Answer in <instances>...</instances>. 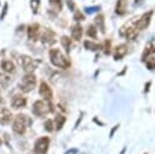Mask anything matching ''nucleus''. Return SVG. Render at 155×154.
<instances>
[{
  "mask_svg": "<svg viewBox=\"0 0 155 154\" xmlns=\"http://www.w3.org/2000/svg\"><path fill=\"white\" fill-rule=\"evenodd\" d=\"M48 57L51 63L54 67L63 68V69H67L70 67V61L59 51V49H51L48 52Z\"/></svg>",
  "mask_w": 155,
  "mask_h": 154,
  "instance_id": "obj_1",
  "label": "nucleus"
},
{
  "mask_svg": "<svg viewBox=\"0 0 155 154\" xmlns=\"http://www.w3.org/2000/svg\"><path fill=\"white\" fill-rule=\"evenodd\" d=\"M52 112H53V107H52L51 101L39 99V101H35L33 104V113L38 116H44Z\"/></svg>",
  "mask_w": 155,
  "mask_h": 154,
  "instance_id": "obj_2",
  "label": "nucleus"
},
{
  "mask_svg": "<svg viewBox=\"0 0 155 154\" xmlns=\"http://www.w3.org/2000/svg\"><path fill=\"white\" fill-rule=\"evenodd\" d=\"M28 124H31V120L29 118H27V115H24V114H18V115H16V118L13 120L12 130L17 135H23L27 130Z\"/></svg>",
  "mask_w": 155,
  "mask_h": 154,
  "instance_id": "obj_3",
  "label": "nucleus"
},
{
  "mask_svg": "<svg viewBox=\"0 0 155 154\" xmlns=\"http://www.w3.org/2000/svg\"><path fill=\"white\" fill-rule=\"evenodd\" d=\"M36 86V76L33 73H27L19 81V89L23 92H30Z\"/></svg>",
  "mask_w": 155,
  "mask_h": 154,
  "instance_id": "obj_4",
  "label": "nucleus"
},
{
  "mask_svg": "<svg viewBox=\"0 0 155 154\" xmlns=\"http://www.w3.org/2000/svg\"><path fill=\"white\" fill-rule=\"evenodd\" d=\"M137 28H136V23H134V21L133 22H131V23H126L125 25H122L121 28H120V35L121 36H124V38H126L127 40H134L136 38H137Z\"/></svg>",
  "mask_w": 155,
  "mask_h": 154,
  "instance_id": "obj_5",
  "label": "nucleus"
},
{
  "mask_svg": "<svg viewBox=\"0 0 155 154\" xmlns=\"http://www.w3.org/2000/svg\"><path fill=\"white\" fill-rule=\"evenodd\" d=\"M19 58H21V63H22V67H23L25 73H33L38 68V65L40 64L39 59H35V58L29 57L27 55H22Z\"/></svg>",
  "mask_w": 155,
  "mask_h": 154,
  "instance_id": "obj_6",
  "label": "nucleus"
},
{
  "mask_svg": "<svg viewBox=\"0 0 155 154\" xmlns=\"http://www.w3.org/2000/svg\"><path fill=\"white\" fill-rule=\"evenodd\" d=\"M48 146H50V138L47 136L40 137L36 139V142L34 144V153L35 154H46L48 150Z\"/></svg>",
  "mask_w": 155,
  "mask_h": 154,
  "instance_id": "obj_7",
  "label": "nucleus"
},
{
  "mask_svg": "<svg viewBox=\"0 0 155 154\" xmlns=\"http://www.w3.org/2000/svg\"><path fill=\"white\" fill-rule=\"evenodd\" d=\"M153 13H154L153 10H150V11H148V12H144V13L139 17L138 21H134V23H136V28H137L138 30H144V29H147L148 25L150 24Z\"/></svg>",
  "mask_w": 155,
  "mask_h": 154,
  "instance_id": "obj_8",
  "label": "nucleus"
},
{
  "mask_svg": "<svg viewBox=\"0 0 155 154\" xmlns=\"http://www.w3.org/2000/svg\"><path fill=\"white\" fill-rule=\"evenodd\" d=\"M39 95H40L44 99H47V101H51V99H52L53 93H52V90H51V87L47 85L46 81H41V82H40Z\"/></svg>",
  "mask_w": 155,
  "mask_h": 154,
  "instance_id": "obj_9",
  "label": "nucleus"
},
{
  "mask_svg": "<svg viewBox=\"0 0 155 154\" xmlns=\"http://www.w3.org/2000/svg\"><path fill=\"white\" fill-rule=\"evenodd\" d=\"M27 33H28V38L29 40L31 41H36L39 39V34H40V25L38 23H34V24H30L27 29Z\"/></svg>",
  "mask_w": 155,
  "mask_h": 154,
  "instance_id": "obj_10",
  "label": "nucleus"
},
{
  "mask_svg": "<svg viewBox=\"0 0 155 154\" xmlns=\"http://www.w3.org/2000/svg\"><path fill=\"white\" fill-rule=\"evenodd\" d=\"M41 41L46 45H52L56 42V35L54 32H52L51 29H46L44 30L42 35H41Z\"/></svg>",
  "mask_w": 155,
  "mask_h": 154,
  "instance_id": "obj_11",
  "label": "nucleus"
},
{
  "mask_svg": "<svg viewBox=\"0 0 155 154\" xmlns=\"http://www.w3.org/2000/svg\"><path fill=\"white\" fill-rule=\"evenodd\" d=\"M12 119V113L10 109L0 107V124L1 125H7L8 122H11Z\"/></svg>",
  "mask_w": 155,
  "mask_h": 154,
  "instance_id": "obj_12",
  "label": "nucleus"
},
{
  "mask_svg": "<svg viewBox=\"0 0 155 154\" xmlns=\"http://www.w3.org/2000/svg\"><path fill=\"white\" fill-rule=\"evenodd\" d=\"M25 104H27V99H25V97H23L21 95H15L11 99V105L15 109L23 108V107H25Z\"/></svg>",
  "mask_w": 155,
  "mask_h": 154,
  "instance_id": "obj_13",
  "label": "nucleus"
},
{
  "mask_svg": "<svg viewBox=\"0 0 155 154\" xmlns=\"http://www.w3.org/2000/svg\"><path fill=\"white\" fill-rule=\"evenodd\" d=\"M127 45L126 44H121L115 49V53H114V59L115 61H120L125 57V55L127 53Z\"/></svg>",
  "mask_w": 155,
  "mask_h": 154,
  "instance_id": "obj_14",
  "label": "nucleus"
},
{
  "mask_svg": "<svg viewBox=\"0 0 155 154\" xmlns=\"http://www.w3.org/2000/svg\"><path fill=\"white\" fill-rule=\"evenodd\" d=\"M70 32H71V38H73L74 40H80L81 36H82V33H84V32H82V27H81L79 23L74 24V25L71 27Z\"/></svg>",
  "mask_w": 155,
  "mask_h": 154,
  "instance_id": "obj_15",
  "label": "nucleus"
},
{
  "mask_svg": "<svg viewBox=\"0 0 155 154\" xmlns=\"http://www.w3.org/2000/svg\"><path fill=\"white\" fill-rule=\"evenodd\" d=\"M126 8H127V0H117V1H116L115 12H116L119 16H122V15H125V12H126Z\"/></svg>",
  "mask_w": 155,
  "mask_h": 154,
  "instance_id": "obj_16",
  "label": "nucleus"
},
{
  "mask_svg": "<svg viewBox=\"0 0 155 154\" xmlns=\"http://www.w3.org/2000/svg\"><path fill=\"white\" fill-rule=\"evenodd\" d=\"M0 67L5 73H13L16 70V67H15L13 62H11V61H2Z\"/></svg>",
  "mask_w": 155,
  "mask_h": 154,
  "instance_id": "obj_17",
  "label": "nucleus"
},
{
  "mask_svg": "<svg viewBox=\"0 0 155 154\" xmlns=\"http://www.w3.org/2000/svg\"><path fill=\"white\" fill-rule=\"evenodd\" d=\"M155 53V46L151 44V42H149L147 46H145V50L143 51V55H142V61L144 62L148 57H150L151 55H154Z\"/></svg>",
  "mask_w": 155,
  "mask_h": 154,
  "instance_id": "obj_18",
  "label": "nucleus"
},
{
  "mask_svg": "<svg viewBox=\"0 0 155 154\" xmlns=\"http://www.w3.org/2000/svg\"><path fill=\"white\" fill-rule=\"evenodd\" d=\"M94 22H96V25L97 28L104 34L105 33V23H104V16L103 15H98L96 18H94Z\"/></svg>",
  "mask_w": 155,
  "mask_h": 154,
  "instance_id": "obj_19",
  "label": "nucleus"
},
{
  "mask_svg": "<svg viewBox=\"0 0 155 154\" xmlns=\"http://www.w3.org/2000/svg\"><path fill=\"white\" fill-rule=\"evenodd\" d=\"M61 44H62L63 49L65 50V52L69 53V51H70V46H71V40H70L67 35H63V36L61 38Z\"/></svg>",
  "mask_w": 155,
  "mask_h": 154,
  "instance_id": "obj_20",
  "label": "nucleus"
},
{
  "mask_svg": "<svg viewBox=\"0 0 155 154\" xmlns=\"http://www.w3.org/2000/svg\"><path fill=\"white\" fill-rule=\"evenodd\" d=\"M84 46H85L86 50H90V51H97L98 49H101V46H99L98 44H96V42H93V41H91V40L84 41Z\"/></svg>",
  "mask_w": 155,
  "mask_h": 154,
  "instance_id": "obj_21",
  "label": "nucleus"
},
{
  "mask_svg": "<svg viewBox=\"0 0 155 154\" xmlns=\"http://www.w3.org/2000/svg\"><path fill=\"white\" fill-rule=\"evenodd\" d=\"M64 122H65V116H63V115H57L56 119H54V129L59 131V130L63 127Z\"/></svg>",
  "mask_w": 155,
  "mask_h": 154,
  "instance_id": "obj_22",
  "label": "nucleus"
},
{
  "mask_svg": "<svg viewBox=\"0 0 155 154\" xmlns=\"http://www.w3.org/2000/svg\"><path fill=\"white\" fill-rule=\"evenodd\" d=\"M48 4L56 10V11H61L63 7V2L62 0H48Z\"/></svg>",
  "mask_w": 155,
  "mask_h": 154,
  "instance_id": "obj_23",
  "label": "nucleus"
},
{
  "mask_svg": "<svg viewBox=\"0 0 155 154\" xmlns=\"http://www.w3.org/2000/svg\"><path fill=\"white\" fill-rule=\"evenodd\" d=\"M86 34H87V36H90V38H96L97 36V28L93 25V24H90L88 27H87V30H86Z\"/></svg>",
  "mask_w": 155,
  "mask_h": 154,
  "instance_id": "obj_24",
  "label": "nucleus"
},
{
  "mask_svg": "<svg viewBox=\"0 0 155 154\" xmlns=\"http://www.w3.org/2000/svg\"><path fill=\"white\" fill-rule=\"evenodd\" d=\"M10 81H11V79H10L8 75L0 73V85H1L2 87H6V86L10 84Z\"/></svg>",
  "mask_w": 155,
  "mask_h": 154,
  "instance_id": "obj_25",
  "label": "nucleus"
},
{
  "mask_svg": "<svg viewBox=\"0 0 155 154\" xmlns=\"http://www.w3.org/2000/svg\"><path fill=\"white\" fill-rule=\"evenodd\" d=\"M40 2H41V0H30V8H31L33 13H38Z\"/></svg>",
  "mask_w": 155,
  "mask_h": 154,
  "instance_id": "obj_26",
  "label": "nucleus"
},
{
  "mask_svg": "<svg viewBox=\"0 0 155 154\" xmlns=\"http://www.w3.org/2000/svg\"><path fill=\"white\" fill-rule=\"evenodd\" d=\"M144 62H145V65H147L148 69H150V70L155 69V58L154 57H148Z\"/></svg>",
  "mask_w": 155,
  "mask_h": 154,
  "instance_id": "obj_27",
  "label": "nucleus"
},
{
  "mask_svg": "<svg viewBox=\"0 0 155 154\" xmlns=\"http://www.w3.org/2000/svg\"><path fill=\"white\" fill-rule=\"evenodd\" d=\"M44 126H45V130L47 131V132H51V131H53V121L51 120V119H47L46 121H45V124H44Z\"/></svg>",
  "mask_w": 155,
  "mask_h": 154,
  "instance_id": "obj_28",
  "label": "nucleus"
},
{
  "mask_svg": "<svg viewBox=\"0 0 155 154\" xmlns=\"http://www.w3.org/2000/svg\"><path fill=\"white\" fill-rule=\"evenodd\" d=\"M99 8H101V6H91V7H86L85 11H86V13L91 15V13H93V12H97Z\"/></svg>",
  "mask_w": 155,
  "mask_h": 154,
  "instance_id": "obj_29",
  "label": "nucleus"
},
{
  "mask_svg": "<svg viewBox=\"0 0 155 154\" xmlns=\"http://www.w3.org/2000/svg\"><path fill=\"white\" fill-rule=\"evenodd\" d=\"M84 19H85V16L80 11H76L74 13V21H84Z\"/></svg>",
  "mask_w": 155,
  "mask_h": 154,
  "instance_id": "obj_30",
  "label": "nucleus"
},
{
  "mask_svg": "<svg viewBox=\"0 0 155 154\" xmlns=\"http://www.w3.org/2000/svg\"><path fill=\"white\" fill-rule=\"evenodd\" d=\"M110 52V41L109 40H105L104 41V53L105 55H109Z\"/></svg>",
  "mask_w": 155,
  "mask_h": 154,
  "instance_id": "obj_31",
  "label": "nucleus"
},
{
  "mask_svg": "<svg viewBox=\"0 0 155 154\" xmlns=\"http://www.w3.org/2000/svg\"><path fill=\"white\" fill-rule=\"evenodd\" d=\"M6 12H7V4H5V5H4V8H2V13L0 15V18H1V19H4V17H5Z\"/></svg>",
  "mask_w": 155,
  "mask_h": 154,
  "instance_id": "obj_32",
  "label": "nucleus"
},
{
  "mask_svg": "<svg viewBox=\"0 0 155 154\" xmlns=\"http://www.w3.org/2000/svg\"><path fill=\"white\" fill-rule=\"evenodd\" d=\"M67 5H68V7H69L71 11L74 10V2H73L71 0H67Z\"/></svg>",
  "mask_w": 155,
  "mask_h": 154,
  "instance_id": "obj_33",
  "label": "nucleus"
},
{
  "mask_svg": "<svg viewBox=\"0 0 155 154\" xmlns=\"http://www.w3.org/2000/svg\"><path fill=\"white\" fill-rule=\"evenodd\" d=\"M76 153H78V149H75V148H71L68 152H65V154H76Z\"/></svg>",
  "mask_w": 155,
  "mask_h": 154,
  "instance_id": "obj_34",
  "label": "nucleus"
},
{
  "mask_svg": "<svg viewBox=\"0 0 155 154\" xmlns=\"http://www.w3.org/2000/svg\"><path fill=\"white\" fill-rule=\"evenodd\" d=\"M143 2V0H134V6H138V5H140Z\"/></svg>",
  "mask_w": 155,
  "mask_h": 154,
  "instance_id": "obj_35",
  "label": "nucleus"
},
{
  "mask_svg": "<svg viewBox=\"0 0 155 154\" xmlns=\"http://www.w3.org/2000/svg\"><path fill=\"white\" fill-rule=\"evenodd\" d=\"M117 127H119V125H116V126H115V127H114V129H113V130H111V132H110V137H111V136H113V135H114V132H115V130H116V129H117Z\"/></svg>",
  "mask_w": 155,
  "mask_h": 154,
  "instance_id": "obj_36",
  "label": "nucleus"
},
{
  "mask_svg": "<svg viewBox=\"0 0 155 154\" xmlns=\"http://www.w3.org/2000/svg\"><path fill=\"white\" fill-rule=\"evenodd\" d=\"M149 86H150V82H148V85H145V91L149 90Z\"/></svg>",
  "mask_w": 155,
  "mask_h": 154,
  "instance_id": "obj_37",
  "label": "nucleus"
},
{
  "mask_svg": "<svg viewBox=\"0 0 155 154\" xmlns=\"http://www.w3.org/2000/svg\"><path fill=\"white\" fill-rule=\"evenodd\" d=\"M2 103H4V99H2V98H1V96H0V105H1Z\"/></svg>",
  "mask_w": 155,
  "mask_h": 154,
  "instance_id": "obj_38",
  "label": "nucleus"
}]
</instances>
